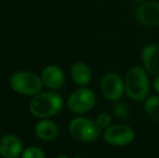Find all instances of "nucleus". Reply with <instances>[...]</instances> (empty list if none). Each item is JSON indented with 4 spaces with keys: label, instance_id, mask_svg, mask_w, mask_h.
Listing matches in <instances>:
<instances>
[{
    "label": "nucleus",
    "instance_id": "aec40b11",
    "mask_svg": "<svg viewBox=\"0 0 159 158\" xmlns=\"http://www.w3.org/2000/svg\"><path fill=\"white\" fill-rule=\"evenodd\" d=\"M132 1H134V2H142L143 0H132Z\"/></svg>",
    "mask_w": 159,
    "mask_h": 158
},
{
    "label": "nucleus",
    "instance_id": "423d86ee",
    "mask_svg": "<svg viewBox=\"0 0 159 158\" xmlns=\"http://www.w3.org/2000/svg\"><path fill=\"white\" fill-rule=\"evenodd\" d=\"M102 138L107 144L113 146H126L134 141L135 132L127 125H110L104 129Z\"/></svg>",
    "mask_w": 159,
    "mask_h": 158
},
{
    "label": "nucleus",
    "instance_id": "39448f33",
    "mask_svg": "<svg viewBox=\"0 0 159 158\" xmlns=\"http://www.w3.org/2000/svg\"><path fill=\"white\" fill-rule=\"evenodd\" d=\"M96 95L88 88H80L75 90L67 101L69 110L74 114H86L89 112L95 105Z\"/></svg>",
    "mask_w": 159,
    "mask_h": 158
},
{
    "label": "nucleus",
    "instance_id": "ddd939ff",
    "mask_svg": "<svg viewBox=\"0 0 159 158\" xmlns=\"http://www.w3.org/2000/svg\"><path fill=\"white\" fill-rule=\"evenodd\" d=\"M35 135L42 141H52L59 133L57 125L50 120H42L38 122L34 129Z\"/></svg>",
    "mask_w": 159,
    "mask_h": 158
},
{
    "label": "nucleus",
    "instance_id": "4468645a",
    "mask_svg": "<svg viewBox=\"0 0 159 158\" xmlns=\"http://www.w3.org/2000/svg\"><path fill=\"white\" fill-rule=\"evenodd\" d=\"M144 111L152 120L159 123V95L151 96L145 100Z\"/></svg>",
    "mask_w": 159,
    "mask_h": 158
},
{
    "label": "nucleus",
    "instance_id": "20e7f679",
    "mask_svg": "<svg viewBox=\"0 0 159 158\" xmlns=\"http://www.w3.org/2000/svg\"><path fill=\"white\" fill-rule=\"evenodd\" d=\"M71 136L81 142H92L102 134V129L97 124L86 117H75L69 124Z\"/></svg>",
    "mask_w": 159,
    "mask_h": 158
},
{
    "label": "nucleus",
    "instance_id": "f8f14e48",
    "mask_svg": "<svg viewBox=\"0 0 159 158\" xmlns=\"http://www.w3.org/2000/svg\"><path fill=\"white\" fill-rule=\"evenodd\" d=\"M71 75L73 81L81 87L89 85L92 79V73L89 66L82 61H77L72 66Z\"/></svg>",
    "mask_w": 159,
    "mask_h": 158
},
{
    "label": "nucleus",
    "instance_id": "0eeeda50",
    "mask_svg": "<svg viewBox=\"0 0 159 158\" xmlns=\"http://www.w3.org/2000/svg\"><path fill=\"white\" fill-rule=\"evenodd\" d=\"M102 95L111 102H118L125 93V83L119 74L108 73L103 75L101 82Z\"/></svg>",
    "mask_w": 159,
    "mask_h": 158
},
{
    "label": "nucleus",
    "instance_id": "f03ea898",
    "mask_svg": "<svg viewBox=\"0 0 159 158\" xmlns=\"http://www.w3.org/2000/svg\"><path fill=\"white\" fill-rule=\"evenodd\" d=\"M61 97L54 92L36 94L30 102L31 113L39 118H48L57 115L62 108Z\"/></svg>",
    "mask_w": 159,
    "mask_h": 158
},
{
    "label": "nucleus",
    "instance_id": "6e6552de",
    "mask_svg": "<svg viewBox=\"0 0 159 158\" xmlns=\"http://www.w3.org/2000/svg\"><path fill=\"white\" fill-rule=\"evenodd\" d=\"M136 18L140 23L148 27L159 25V2L147 1L140 4L136 8Z\"/></svg>",
    "mask_w": 159,
    "mask_h": 158
},
{
    "label": "nucleus",
    "instance_id": "9d476101",
    "mask_svg": "<svg viewBox=\"0 0 159 158\" xmlns=\"http://www.w3.org/2000/svg\"><path fill=\"white\" fill-rule=\"evenodd\" d=\"M42 81L50 89H59L64 85L65 77L61 69L56 65H48L42 72Z\"/></svg>",
    "mask_w": 159,
    "mask_h": 158
},
{
    "label": "nucleus",
    "instance_id": "a211bd4d",
    "mask_svg": "<svg viewBox=\"0 0 159 158\" xmlns=\"http://www.w3.org/2000/svg\"><path fill=\"white\" fill-rule=\"evenodd\" d=\"M153 87H154L155 90L158 93L159 95V74L156 76V78L154 80V83H153Z\"/></svg>",
    "mask_w": 159,
    "mask_h": 158
},
{
    "label": "nucleus",
    "instance_id": "1a4fd4ad",
    "mask_svg": "<svg viewBox=\"0 0 159 158\" xmlns=\"http://www.w3.org/2000/svg\"><path fill=\"white\" fill-rule=\"evenodd\" d=\"M142 59L145 70L152 75L159 74V45L156 43L147 44L142 52Z\"/></svg>",
    "mask_w": 159,
    "mask_h": 158
},
{
    "label": "nucleus",
    "instance_id": "412c9836",
    "mask_svg": "<svg viewBox=\"0 0 159 158\" xmlns=\"http://www.w3.org/2000/svg\"><path fill=\"white\" fill-rule=\"evenodd\" d=\"M76 158H80V157H76Z\"/></svg>",
    "mask_w": 159,
    "mask_h": 158
},
{
    "label": "nucleus",
    "instance_id": "f257e3e1",
    "mask_svg": "<svg viewBox=\"0 0 159 158\" xmlns=\"http://www.w3.org/2000/svg\"><path fill=\"white\" fill-rule=\"evenodd\" d=\"M125 92L134 102H142L148 98L150 80L147 71L141 66L131 67L125 77Z\"/></svg>",
    "mask_w": 159,
    "mask_h": 158
},
{
    "label": "nucleus",
    "instance_id": "2eb2a0df",
    "mask_svg": "<svg viewBox=\"0 0 159 158\" xmlns=\"http://www.w3.org/2000/svg\"><path fill=\"white\" fill-rule=\"evenodd\" d=\"M22 158H46L45 153L38 147H29L22 153Z\"/></svg>",
    "mask_w": 159,
    "mask_h": 158
},
{
    "label": "nucleus",
    "instance_id": "7ed1b4c3",
    "mask_svg": "<svg viewBox=\"0 0 159 158\" xmlns=\"http://www.w3.org/2000/svg\"><path fill=\"white\" fill-rule=\"evenodd\" d=\"M10 87L15 92L22 95H36L42 89L43 81L35 74L20 71L12 74Z\"/></svg>",
    "mask_w": 159,
    "mask_h": 158
},
{
    "label": "nucleus",
    "instance_id": "f3484780",
    "mask_svg": "<svg viewBox=\"0 0 159 158\" xmlns=\"http://www.w3.org/2000/svg\"><path fill=\"white\" fill-rule=\"evenodd\" d=\"M116 102L117 103H116L113 108L114 114L118 118H126L129 115V107L127 106V104L125 102H121L119 101Z\"/></svg>",
    "mask_w": 159,
    "mask_h": 158
},
{
    "label": "nucleus",
    "instance_id": "dca6fc26",
    "mask_svg": "<svg viewBox=\"0 0 159 158\" xmlns=\"http://www.w3.org/2000/svg\"><path fill=\"white\" fill-rule=\"evenodd\" d=\"M95 123L102 129H105L106 128H108L111 125V123H112V116L108 113H102V114L97 115Z\"/></svg>",
    "mask_w": 159,
    "mask_h": 158
},
{
    "label": "nucleus",
    "instance_id": "9b49d317",
    "mask_svg": "<svg viewBox=\"0 0 159 158\" xmlns=\"http://www.w3.org/2000/svg\"><path fill=\"white\" fill-rule=\"evenodd\" d=\"M21 150L22 144L14 135H7L0 140V155L4 158H17Z\"/></svg>",
    "mask_w": 159,
    "mask_h": 158
},
{
    "label": "nucleus",
    "instance_id": "6ab92c4d",
    "mask_svg": "<svg viewBox=\"0 0 159 158\" xmlns=\"http://www.w3.org/2000/svg\"><path fill=\"white\" fill-rule=\"evenodd\" d=\"M57 158H69L67 156H65V155H60Z\"/></svg>",
    "mask_w": 159,
    "mask_h": 158
}]
</instances>
